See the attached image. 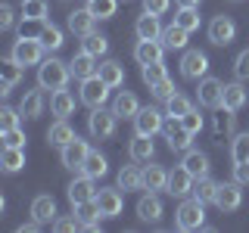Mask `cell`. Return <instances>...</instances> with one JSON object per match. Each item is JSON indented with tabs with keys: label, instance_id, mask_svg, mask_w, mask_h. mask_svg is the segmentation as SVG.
Instances as JSON below:
<instances>
[{
	"label": "cell",
	"instance_id": "cell-27",
	"mask_svg": "<svg viewBox=\"0 0 249 233\" xmlns=\"http://www.w3.org/2000/svg\"><path fill=\"white\" fill-rule=\"evenodd\" d=\"M0 168H3L6 174L22 171L25 168V150H22V146H3V152H0Z\"/></svg>",
	"mask_w": 249,
	"mask_h": 233
},
{
	"label": "cell",
	"instance_id": "cell-18",
	"mask_svg": "<svg viewBox=\"0 0 249 233\" xmlns=\"http://www.w3.org/2000/svg\"><path fill=\"white\" fill-rule=\"evenodd\" d=\"M93 25H97V16H93L88 6H84V10L69 13V31H72L75 37H88V34H93Z\"/></svg>",
	"mask_w": 249,
	"mask_h": 233
},
{
	"label": "cell",
	"instance_id": "cell-41",
	"mask_svg": "<svg viewBox=\"0 0 249 233\" xmlns=\"http://www.w3.org/2000/svg\"><path fill=\"white\" fill-rule=\"evenodd\" d=\"M140 78H143L146 84H159L162 78H168V68H165V62H150V66H140Z\"/></svg>",
	"mask_w": 249,
	"mask_h": 233
},
{
	"label": "cell",
	"instance_id": "cell-5",
	"mask_svg": "<svg viewBox=\"0 0 249 233\" xmlns=\"http://www.w3.org/2000/svg\"><path fill=\"white\" fill-rule=\"evenodd\" d=\"M109 90H112V87H109L103 78L93 75V78H84V81H81V93H78V97H81V103L88 109H100V106H106Z\"/></svg>",
	"mask_w": 249,
	"mask_h": 233
},
{
	"label": "cell",
	"instance_id": "cell-33",
	"mask_svg": "<svg viewBox=\"0 0 249 233\" xmlns=\"http://www.w3.org/2000/svg\"><path fill=\"white\" fill-rule=\"evenodd\" d=\"M50 109H53V115H56V118H69V115L75 112V97H72L66 87H62V90H53Z\"/></svg>",
	"mask_w": 249,
	"mask_h": 233
},
{
	"label": "cell",
	"instance_id": "cell-38",
	"mask_svg": "<svg viewBox=\"0 0 249 233\" xmlns=\"http://www.w3.org/2000/svg\"><path fill=\"white\" fill-rule=\"evenodd\" d=\"M84 174H90L93 181H97V177H106V171H109V162H106V155H100V152H88V159H84Z\"/></svg>",
	"mask_w": 249,
	"mask_h": 233
},
{
	"label": "cell",
	"instance_id": "cell-36",
	"mask_svg": "<svg viewBox=\"0 0 249 233\" xmlns=\"http://www.w3.org/2000/svg\"><path fill=\"white\" fill-rule=\"evenodd\" d=\"M187 112H193V103L184 97V93H171L165 100V115L168 118H184Z\"/></svg>",
	"mask_w": 249,
	"mask_h": 233
},
{
	"label": "cell",
	"instance_id": "cell-10",
	"mask_svg": "<svg viewBox=\"0 0 249 233\" xmlns=\"http://www.w3.org/2000/svg\"><path fill=\"white\" fill-rule=\"evenodd\" d=\"M243 183L231 181V183H218V193H215V208H221V212H237L240 205H243V190H240Z\"/></svg>",
	"mask_w": 249,
	"mask_h": 233
},
{
	"label": "cell",
	"instance_id": "cell-56",
	"mask_svg": "<svg viewBox=\"0 0 249 233\" xmlns=\"http://www.w3.org/2000/svg\"><path fill=\"white\" fill-rule=\"evenodd\" d=\"M41 227H44V224H41V221H35V217H31L28 224H19V233H37Z\"/></svg>",
	"mask_w": 249,
	"mask_h": 233
},
{
	"label": "cell",
	"instance_id": "cell-43",
	"mask_svg": "<svg viewBox=\"0 0 249 233\" xmlns=\"http://www.w3.org/2000/svg\"><path fill=\"white\" fill-rule=\"evenodd\" d=\"M81 50H88V53H93V56H106V50H109V37H103V34H97V31H93V34H88L84 37V47Z\"/></svg>",
	"mask_w": 249,
	"mask_h": 233
},
{
	"label": "cell",
	"instance_id": "cell-4",
	"mask_svg": "<svg viewBox=\"0 0 249 233\" xmlns=\"http://www.w3.org/2000/svg\"><path fill=\"white\" fill-rule=\"evenodd\" d=\"M115 124H119V115L112 112V109H90V115H88V131H90V137H97V140H109L115 134Z\"/></svg>",
	"mask_w": 249,
	"mask_h": 233
},
{
	"label": "cell",
	"instance_id": "cell-23",
	"mask_svg": "<svg viewBox=\"0 0 249 233\" xmlns=\"http://www.w3.org/2000/svg\"><path fill=\"white\" fill-rule=\"evenodd\" d=\"M31 217L53 227V221H56V199L47 196V193H44V196H37L35 202H31Z\"/></svg>",
	"mask_w": 249,
	"mask_h": 233
},
{
	"label": "cell",
	"instance_id": "cell-26",
	"mask_svg": "<svg viewBox=\"0 0 249 233\" xmlns=\"http://www.w3.org/2000/svg\"><path fill=\"white\" fill-rule=\"evenodd\" d=\"M115 181H119V190H124V193L143 190V171H140L137 165H122Z\"/></svg>",
	"mask_w": 249,
	"mask_h": 233
},
{
	"label": "cell",
	"instance_id": "cell-17",
	"mask_svg": "<svg viewBox=\"0 0 249 233\" xmlns=\"http://www.w3.org/2000/svg\"><path fill=\"white\" fill-rule=\"evenodd\" d=\"M193 181H196V177H193L184 165H178L175 171H168V193H171V196H181V199L190 196V193H193Z\"/></svg>",
	"mask_w": 249,
	"mask_h": 233
},
{
	"label": "cell",
	"instance_id": "cell-19",
	"mask_svg": "<svg viewBox=\"0 0 249 233\" xmlns=\"http://www.w3.org/2000/svg\"><path fill=\"white\" fill-rule=\"evenodd\" d=\"M69 68H72V78H78V81H84V78H93V75L100 72L97 56H93V53H88V50H81L78 56H72Z\"/></svg>",
	"mask_w": 249,
	"mask_h": 233
},
{
	"label": "cell",
	"instance_id": "cell-16",
	"mask_svg": "<svg viewBox=\"0 0 249 233\" xmlns=\"http://www.w3.org/2000/svg\"><path fill=\"white\" fill-rule=\"evenodd\" d=\"M162 212H165V208H162V199L156 196V193H146V196L137 199V217L143 224H159Z\"/></svg>",
	"mask_w": 249,
	"mask_h": 233
},
{
	"label": "cell",
	"instance_id": "cell-21",
	"mask_svg": "<svg viewBox=\"0 0 249 233\" xmlns=\"http://www.w3.org/2000/svg\"><path fill=\"white\" fill-rule=\"evenodd\" d=\"M165 56V44L162 41H137L134 47V59L140 66H150V62H162Z\"/></svg>",
	"mask_w": 249,
	"mask_h": 233
},
{
	"label": "cell",
	"instance_id": "cell-7",
	"mask_svg": "<svg viewBox=\"0 0 249 233\" xmlns=\"http://www.w3.org/2000/svg\"><path fill=\"white\" fill-rule=\"evenodd\" d=\"M162 134H165V143H168V150L171 152H187L190 150V140L193 134L181 124V118H171L165 121V128H162Z\"/></svg>",
	"mask_w": 249,
	"mask_h": 233
},
{
	"label": "cell",
	"instance_id": "cell-31",
	"mask_svg": "<svg viewBox=\"0 0 249 233\" xmlns=\"http://www.w3.org/2000/svg\"><path fill=\"white\" fill-rule=\"evenodd\" d=\"M181 165L190 171L193 177H206V174H209V168H212V165H209V155H206V152H199V150H187Z\"/></svg>",
	"mask_w": 249,
	"mask_h": 233
},
{
	"label": "cell",
	"instance_id": "cell-57",
	"mask_svg": "<svg viewBox=\"0 0 249 233\" xmlns=\"http://www.w3.org/2000/svg\"><path fill=\"white\" fill-rule=\"evenodd\" d=\"M175 3H178V6H199L202 0H175Z\"/></svg>",
	"mask_w": 249,
	"mask_h": 233
},
{
	"label": "cell",
	"instance_id": "cell-52",
	"mask_svg": "<svg viewBox=\"0 0 249 233\" xmlns=\"http://www.w3.org/2000/svg\"><path fill=\"white\" fill-rule=\"evenodd\" d=\"M181 124H184L187 131H190V134H199V131H202V115L196 112V109H193V112H187L184 118H181Z\"/></svg>",
	"mask_w": 249,
	"mask_h": 233
},
{
	"label": "cell",
	"instance_id": "cell-2",
	"mask_svg": "<svg viewBox=\"0 0 249 233\" xmlns=\"http://www.w3.org/2000/svg\"><path fill=\"white\" fill-rule=\"evenodd\" d=\"M202 224H206V202H199L193 196L184 199L181 205H178V212H175V227L190 233V230H199Z\"/></svg>",
	"mask_w": 249,
	"mask_h": 233
},
{
	"label": "cell",
	"instance_id": "cell-54",
	"mask_svg": "<svg viewBox=\"0 0 249 233\" xmlns=\"http://www.w3.org/2000/svg\"><path fill=\"white\" fill-rule=\"evenodd\" d=\"M233 181L237 183H249V162H237V165H233Z\"/></svg>",
	"mask_w": 249,
	"mask_h": 233
},
{
	"label": "cell",
	"instance_id": "cell-28",
	"mask_svg": "<svg viewBox=\"0 0 249 233\" xmlns=\"http://www.w3.org/2000/svg\"><path fill=\"white\" fill-rule=\"evenodd\" d=\"M128 152H131V159H134V162H153V155H156L153 137L134 134V140H131V146H128Z\"/></svg>",
	"mask_w": 249,
	"mask_h": 233
},
{
	"label": "cell",
	"instance_id": "cell-58",
	"mask_svg": "<svg viewBox=\"0 0 249 233\" xmlns=\"http://www.w3.org/2000/svg\"><path fill=\"white\" fill-rule=\"evenodd\" d=\"M231 3H243V0H231Z\"/></svg>",
	"mask_w": 249,
	"mask_h": 233
},
{
	"label": "cell",
	"instance_id": "cell-44",
	"mask_svg": "<svg viewBox=\"0 0 249 233\" xmlns=\"http://www.w3.org/2000/svg\"><path fill=\"white\" fill-rule=\"evenodd\" d=\"M22 19H47V0H22Z\"/></svg>",
	"mask_w": 249,
	"mask_h": 233
},
{
	"label": "cell",
	"instance_id": "cell-39",
	"mask_svg": "<svg viewBox=\"0 0 249 233\" xmlns=\"http://www.w3.org/2000/svg\"><path fill=\"white\" fill-rule=\"evenodd\" d=\"M199 10L196 6H178V16H175V25H181L187 31H196L199 28Z\"/></svg>",
	"mask_w": 249,
	"mask_h": 233
},
{
	"label": "cell",
	"instance_id": "cell-51",
	"mask_svg": "<svg viewBox=\"0 0 249 233\" xmlns=\"http://www.w3.org/2000/svg\"><path fill=\"white\" fill-rule=\"evenodd\" d=\"M53 230H56V233H69V230H81V221H78L75 215H72V217H56V221H53Z\"/></svg>",
	"mask_w": 249,
	"mask_h": 233
},
{
	"label": "cell",
	"instance_id": "cell-3",
	"mask_svg": "<svg viewBox=\"0 0 249 233\" xmlns=\"http://www.w3.org/2000/svg\"><path fill=\"white\" fill-rule=\"evenodd\" d=\"M10 56L19 62L22 68L41 66V62H44V44L37 41V37H19V41L13 44V53H10Z\"/></svg>",
	"mask_w": 249,
	"mask_h": 233
},
{
	"label": "cell",
	"instance_id": "cell-40",
	"mask_svg": "<svg viewBox=\"0 0 249 233\" xmlns=\"http://www.w3.org/2000/svg\"><path fill=\"white\" fill-rule=\"evenodd\" d=\"M41 44H44V50H53V53H56L59 47L66 44V41H62V31H59L56 25H53V22H44V31H41Z\"/></svg>",
	"mask_w": 249,
	"mask_h": 233
},
{
	"label": "cell",
	"instance_id": "cell-12",
	"mask_svg": "<svg viewBox=\"0 0 249 233\" xmlns=\"http://www.w3.org/2000/svg\"><path fill=\"white\" fill-rule=\"evenodd\" d=\"M162 115H165V112H159L156 106L140 109V112L134 115V128H137V134H146V137L159 134V131L165 128V118H162Z\"/></svg>",
	"mask_w": 249,
	"mask_h": 233
},
{
	"label": "cell",
	"instance_id": "cell-34",
	"mask_svg": "<svg viewBox=\"0 0 249 233\" xmlns=\"http://www.w3.org/2000/svg\"><path fill=\"white\" fill-rule=\"evenodd\" d=\"M187 41H190V31L181 28V25H168L162 31V44H165V50H184Z\"/></svg>",
	"mask_w": 249,
	"mask_h": 233
},
{
	"label": "cell",
	"instance_id": "cell-55",
	"mask_svg": "<svg viewBox=\"0 0 249 233\" xmlns=\"http://www.w3.org/2000/svg\"><path fill=\"white\" fill-rule=\"evenodd\" d=\"M0 28H13V6L0 3Z\"/></svg>",
	"mask_w": 249,
	"mask_h": 233
},
{
	"label": "cell",
	"instance_id": "cell-30",
	"mask_svg": "<svg viewBox=\"0 0 249 233\" xmlns=\"http://www.w3.org/2000/svg\"><path fill=\"white\" fill-rule=\"evenodd\" d=\"M112 112L119 115V118H134V115L140 112V103H137V97L131 90H122L119 97L112 100Z\"/></svg>",
	"mask_w": 249,
	"mask_h": 233
},
{
	"label": "cell",
	"instance_id": "cell-11",
	"mask_svg": "<svg viewBox=\"0 0 249 233\" xmlns=\"http://www.w3.org/2000/svg\"><path fill=\"white\" fill-rule=\"evenodd\" d=\"M196 100L199 106L206 109H221V100H224V84L218 81V78H202L199 81V90H196Z\"/></svg>",
	"mask_w": 249,
	"mask_h": 233
},
{
	"label": "cell",
	"instance_id": "cell-46",
	"mask_svg": "<svg viewBox=\"0 0 249 233\" xmlns=\"http://www.w3.org/2000/svg\"><path fill=\"white\" fill-rule=\"evenodd\" d=\"M19 118H22L19 109L3 106V109H0V131H13V128H19Z\"/></svg>",
	"mask_w": 249,
	"mask_h": 233
},
{
	"label": "cell",
	"instance_id": "cell-47",
	"mask_svg": "<svg viewBox=\"0 0 249 233\" xmlns=\"http://www.w3.org/2000/svg\"><path fill=\"white\" fill-rule=\"evenodd\" d=\"M41 31H44V22L41 19H22L19 37H37V41H41Z\"/></svg>",
	"mask_w": 249,
	"mask_h": 233
},
{
	"label": "cell",
	"instance_id": "cell-29",
	"mask_svg": "<svg viewBox=\"0 0 249 233\" xmlns=\"http://www.w3.org/2000/svg\"><path fill=\"white\" fill-rule=\"evenodd\" d=\"M221 106L228 109V112H240V109L246 106V87L240 81H233V84H224V100H221Z\"/></svg>",
	"mask_w": 249,
	"mask_h": 233
},
{
	"label": "cell",
	"instance_id": "cell-9",
	"mask_svg": "<svg viewBox=\"0 0 249 233\" xmlns=\"http://www.w3.org/2000/svg\"><path fill=\"white\" fill-rule=\"evenodd\" d=\"M88 152H90L88 140L75 137L72 143H66V146L59 150V159H62V165H66L69 171H81V168H84V159H88Z\"/></svg>",
	"mask_w": 249,
	"mask_h": 233
},
{
	"label": "cell",
	"instance_id": "cell-45",
	"mask_svg": "<svg viewBox=\"0 0 249 233\" xmlns=\"http://www.w3.org/2000/svg\"><path fill=\"white\" fill-rule=\"evenodd\" d=\"M231 159H233V165H237V162H249V134H237V137H233Z\"/></svg>",
	"mask_w": 249,
	"mask_h": 233
},
{
	"label": "cell",
	"instance_id": "cell-6",
	"mask_svg": "<svg viewBox=\"0 0 249 233\" xmlns=\"http://www.w3.org/2000/svg\"><path fill=\"white\" fill-rule=\"evenodd\" d=\"M209 72V56L202 50H187L181 56V75L187 81H202Z\"/></svg>",
	"mask_w": 249,
	"mask_h": 233
},
{
	"label": "cell",
	"instance_id": "cell-8",
	"mask_svg": "<svg viewBox=\"0 0 249 233\" xmlns=\"http://www.w3.org/2000/svg\"><path fill=\"white\" fill-rule=\"evenodd\" d=\"M233 37H237V22H233L231 16H215V19L209 22V41L215 47H228Z\"/></svg>",
	"mask_w": 249,
	"mask_h": 233
},
{
	"label": "cell",
	"instance_id": "cell-50",
	"mask_svg": "<svg viewBox=\"0 0 249 233\" xmlns=\"http://www.w3.org/2000/svg\"><path fill=\"white\" fill-rule=\"evenodd\" d=\"M3 146H22V150H25V131L22 128L3 131Z\"/></svg>",
	"mask_w": 249,
	"mask_h": 233
},
{
	"label": "cell",
	"instance_id": "cell-25",
	"mask_svg": "<svg viewBox=\"0 0 249 233\" xmlns=\"http://www.w3.org/2000/svg\"><path fill=\"white\" fill-rule=\"evenodd\" d=\"M19 112H22V118H41L44 115V87L28 90L19 103Z\"/></svg>",
	"mask_w": 249,
	"mask_h": 233
},
{
	"label": "cell",
	"instance_id": "cell-14",
	"mask_svg": "<svg viewBox=\"0 0 249 233\" xmlns=\"http://www.w3.org/2000/svg\"><path fill=\"white\" fill-rule=\"evenodd\" d=\"M93 202H97V208H100V215H103V217H119L122 208H124L122 193L119 190H109V186H106V190H97Z\"/></svg>",
	"mask_w": 249,
	"mask_h": 233
},
{
	"label": "cell",
	"instance_id": "cell-48",
	"mask_svg": "<svg viewBox=\"0 0 249 233\" xmlns=\"http://www.w3.org/2000/svg\"><path fill=\"white\" fill-rule=\"evenodd\" d=\"M150 93H153L156 100H162V103H165L171 93H178V87H175V81H171V78H162L159 84H153V87H150Z\"/></svg>",
	"mask_w": 249,
	"mask_h": 233
},
{
	"label": "cell",
	"instance_id": "cell-1",
	"mask_svg": "<svg viewBox=\"0 0 249 233\" xmlns=\"http://www.w3.org/2000/svg\"><path fill=\"white\" fill-rule=\"evenodd\" d=\"M72 78V68L69 62H59V59H44L37 66V87L44 90H62Z\"/></svg>",
	"mask_w": 249,
	"mask_h": 233
},
{
	"label": "cell",
	"instance_id": "cell-32",
	"mask_svg": "<svg viewBox=\"0 0 249 233\" xmlns=\"http://www.w3.org/2000/svg\"><path fill=\"white\" fill-rule=\"evenodd\" d=\"M143 186L150 193H159V190H168V171L162 165H146L143 168Z\"/></svg>",
	"mask_w": 249,
	"mask_h": 233
},
{
	"label": "cell",
	"instance_id": "cell-20",
	"mask_svg": "<svg viewBox=\"0 0 249 233\" xmlns=\"http://www.w3.org/2000/svg\"><path fill=\"white\" fill-rule=\"evenodd\" d=\"M0 75H3V81H0V93H3V97H10V93H13V87L22 81L25 68H22L19 62H16V59L10 56V59H3V62H0Z\"/></svg>",
	"mask_w": 249,
	"mask_h": 233
},
{
	"label": "cell",
	"instance_id": "cell-15",
	"mask_svg": "<svg viewBox=\"0 0 249 233\" xmlns=\"http://www.w3.org/2000/svg\"><path fill=\"white\" fill-rule=\"evenodd\" d=\"M134 31H137V41H162V22H159V16H153V13H146L143 16H137V22H134Z\"/></svg>",
	"mask_w": 249,
	"mask_h": 233
},
{
	"label": "cell",
	"instance_id": "cell-53",
	"mask_svg": "<svg viewBox=\"0 0 249 233\" xmlns=\"http://www.w3.org/2000/svg\"><path fill=\"white\" fill-rule=\"evenodd\" d=\"M168 6H171V0H143V10H146V13H153V16L168 13Z\"/></svg>",
	"mask_w": 249,
	"mask_h": 233
},
{
	"label": "cell",
	"instance_id": "cell-24",
	"mask_svg": "<svg viewBox=\"0 0 249 233\" xmlns=\"http://www.w3.org/2000/svg\"><path fill=\"white\" fill-rule=\"evenodd\" d=\"M75 208V217L81 221V230H100V208H97V202H78V205H72Z\"/></svg>",
	"mask_w": 249,
	"mask_h": 233
},
{
	"label": "cell",
	"instance_id": "cell-22",
	"mask_svg": "<svg viewBox=\"0 0 249 233\" xmlns=\"http://www.w3.org/2000/svg\"><path fill=\"white\" fill-rule=\"evenodd\" d=\"M75 137H78V134H75V128H72V124H69L66 118H56V121L50 124V131H47V143L56 146V150H62L66 143H72Z\"/></svg>",
	"mask_w": 249,
	"mask_h": 233
},
{
	"label": "cell",
	"instance_id": "cell-35",
	"mask_svg": "<svg viewBox=\"0 0 249 233\" xmlns=\"http://www.w3.org/2000/svg\"><path fill=\"white\" fill-rule=\"evenodd\" d=\"M97 75L103 78V81H106L112 90L124 84V68H122V62H115V59H106L103 66H100V72H97Z\"/></svg>",
	"mask_w": 249,
	"mask_h": 233
},
{
	"label": "cell",
	"instance_id": "cell-13",
	"mask_svg": "<svg viewBox=\"0 0 249 233\" xmlns=\"http://www.w3.org/2000/svg\"><path fill=\"white\" fill-rule=\"evenodd\" d=\"M66 196H69V202H72V205H78V202H90L93 196H97V186H93V177L90 174H78L72 183L66 186Z\"/></svg>",
	"mask_w": 249,
	"mask_h": 233
},
{
	"label": "cell",
	"instance_id": "cell-59",
	"mask_svg": "<svg viewBox=\"0 0 249 233\" xmlns=\"http://www.w3.org/2000/svg\"><path fill=\"white\" fill-rule=\"evenodd\" d=\"M124 3H128V0H124Z\"/></svg>",
	"mask_w": 249,
	"mask_h": 233
},
{
	"label": "cell",
	"instance_id": "cell-49",
	"mask_svg": "<svg viewBox=\"0 0 249 233\" xmlns=\"http://www.w3.org/2000/svg\"><path fill=\"white\" fill-rule=\"evenodd\" d=\"M233 75L240 78V81H249V50H243L233 62Z\"/></svg>",
	"mask_w": 249,
	"mask_h": 233
},
{
	"label": "cell",
	"instance_id": "cell-42",
	"mask_svg": "<svg viewBox=\"0 0 249 233\" xmlns=\"http://www.w3.org/2000/svg\"><path fill=\"white\" fill-rule=\"evenodd\" d=\"M88 10L97 19H112L115 10H119V0H88Z\"/></svg>",
	"mask_w": 249,
	"mask_h": 233
},
{
	"label": "cell",
	"instance_id": "cell-37",
	"mask_svg": "<svg viewBox=\"0 0 249 233\" xmlns=\"http://www.w3.org/2000/svg\"><path fill=\"white\" fill-rule=\"evenodd\" d=\"M215 193H218V183H215L209 174L193 181V193H190L193 199H199V202H215Z\"/></svg>",
	"mask_w": 249,
	"mask_h": 233
}]
</instances>
